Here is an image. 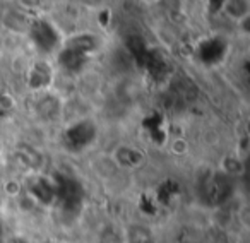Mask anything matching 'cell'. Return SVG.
Masks as SVG:
<instances>
[{
    "label": "cell",
    "instance_id": "6da1fadb",
    "mask_svg": "<svg viewBox=\"0 0 250 243\" xmlns=\"http://www.w3.org/2000/svg\"><path fill=\"white\" fill-rule=\"evenodd\" d=\"M221 14L233 24H243L250 16V0H223Z\"/></svg>",
    "mask_w": 250,
    "mask_h": 243
},
{
    "label": "cell",
    "instance_id": "7a4b0ae2",
    "mask_svg": "<svg viewBox=\"0 0 250 243\" xmlns=\"http://www.w3.org/2000/svg\"><path fill=\"white\" fill-rule=\"evenodd\" d=\"M139 2H143L144 5H156V4H160L161 0H139Z\"/></svg>",
    "mask_w": 250,
    "mask_h": 243
}]
</instances>
